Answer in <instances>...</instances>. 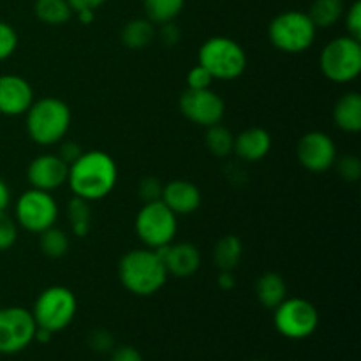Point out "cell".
Wrapping results in <instances>:
<instances>
[{
	"label": "cell",
	"instance_id": "37",
	"mask_svg": "<svg viewBox=\"0 0 361 361\" xmlns=\"http://www.w3.org/2000/svg\"><path fill=\"white\" fill-rule=\"evenodd\" d=\"M81 154H83V148H81L76 141H66V143L60 145V152L56 155H59L67 166H71Z\"/></svg>",
	"mask_w": 361,
	"mask_h": 361
},
{
	"label": "cell",
	"instance_id": "22",
	"mask_svg": "<svg viewBox=\"0 0 361 361\" xmlns=\"http://www.w3.org/2000/svg\"><path fill=\"white\" fill-rule=\"evenodd\" d=\"M155 25L147 18H134L123 25L120 39L129 49H143L155 39Z\"/></svg>",
	"mask_w": 361,
	"mask_h": 361
},
{
	"label": "cell",
	"instance_id": "8",
	"mask_svg": "<svg viewBox=\"0 0 361 361\" xmlns=\"http://www.w3.org/2000/svg\"><path fill=\"white\" fill-rule=\"evenodd\" d=\"M176 217L178 215L173 214L161 200L150 201V203H145L143 208L137 212L134 229L148 249L157 250L175 242L176 231H178Z\"/></svg>",
	"mask_w": 361,
	"mask_h": 361
},
{
	"label": "cell",
	"instance_id": "43",
	"mask_svg": "<svg viewBox=\"0 0 361 361\" xmlns=\"http://www.w3.org/2000/svg\"><path fill=\"white\" fill-rule=\"evenodd\" d=\"M76 14L83 25H90L95 18V11H80V13H76Z\"/></svg>",
	"mask_w": 361,
	"mask_h": 361
},
{
	"label": "cell",
	"instance_id": "30",
	"mask_svg": "<svg viewBox=\"0 0 361 361\" xmlns=\"http://www.w3.org/2000/svg\"><path fill=\"white\" fill-rule=\"evenodd\" d=\"M18 240V224L6 212H0V252L9 250Z\"/></svg>",
	"mask_w": 361,
	"mask_h": 361
},
{
	"label": "cell",
	"instance_id": "13",
	"mask_svg": "<svg viewBox=\"0 0 361 361\" xmlns=\"http://www.w3.org/2000/svg\"><path fill=\"white\" fill-rule=\"evenodd\" d=\"M296 155L307 171L324 173L337 162V145L323 130H310L300 137Z\"/></svg>",
	"mask_w": 361,
	"mask_h": 361
},
{
	"label": "cell",
	"instance_id": "6",
	"mask_svg": "<svg viewBox=\"0 0 361 361\" xmlns=\"http://www.w3.org/2000/svg\"><path fill=\"white\" fill-rule=\"evenodd\" d=\"M30 312L39 328L49 330L55 335L66 330L76 317V295L66 286H49L35 298Z\"/></svg>",
	"mask_w": 361,
	"mask_h": 361
},
{
	"label": "cell",
	"instance_id": "19",
	"mask_svg": "<svg viewBox=\"0 0 361 361\" xmlns=\"http://www.w3.org/2000/svg\"><path fill=\"white\" fill-rule=\"evenodd\" d=\"M335 126L349 134L361 130V95L358 92H348L337 101L334 108Z\"/></svg>",
	"mask_w": 361,
	"mask_h": 361
},
{
	"label": "cell",
	"instance_id": "11",
	"mask_svg": "<svg viewBox=\"0 0 361 361\" xmlns=\"http://www.w3.org/2000/svg\"><path fill=\"white\" fill-rule=\"evenodd\" d=\"M35 324L30 310L23 307L0 309V355H18L34 342Z\"/></svg>",
	"mask_w": 361,
	"mask_h": 361
},
{
	"label": "cell",
	"instance_id": "25",
	"mask_svg": "<svg viewBox=\"0 0 361 361\" xmlns=\"http://www.w3.org/2000/svg\"><path fill=\"white\" fill-rule=\"evenodd\" d=\"M204 145H207L208 152L215 157H228L233 154V148H235V136H233L231 130L228 127H224L222 123H215V126L207 127V133H204Z\"/></svg>",
	"mask_w": 361,
	"mask_h": 361
},
{
	"label": "cell",
	"instance_id": "10",
	"mask_svg": "<svg viewBox=\"0 0 361 361\" xmlns=\"http://www.w3.org/2000/svg\"><path fill=\"white\" fill-rule=\"evenodd\" d=\"M16 224L28 233H42L55 226L59 219V204L51 192L39 189H28L18 197L14 207Z\"/></svg>",
	"mask_w": 361,
	"mask_h": 361
},
{
	"label": "cell",
	"instance_id": "32",
	"mask_svg": "<svg viewBox=\"0 0 361 361\" xmlns=\"http://www.w3.org/2000/svg\"><path fill=\"white\" fill-rule=\"evenodd\" d=\"M162 183L157 176H145L141 178L140 185H137V192L140 197L145 203H150V201H159L162 196Z\"/></svg>",
	"mask_w": 361,
	"mask_h": 361
},
{
	"label": "cell",
	"instance_id": "29",
	"mask_svg": "<svg viewBox=\"0 0 361 361\" xmlns=\"http://www.w3.org/2000/svg\"><path fill=\"white\" fill-rule=\"evenodd\" d=\"M18 48V34L7 21L0 20V62L13 56Z\"/></svg>",
	"mask_w": 361,
	"mask_h": 361
},
{
	"label": "cell",
	"instance_id": "21",
	"mask_svg": "<svg viewBox=\"0 0 361 361\" xmlns=\"http://www.w3.org/2000/svg\"><path fill=\"white\" fill-rule=\"evenodd\" d=\"M243 256V243L236 235H226L217 240L214 247V264L222 271L238 268Z\"/></svg>",
	"mask_w": 361,
	"mask_h": 361
},
{
	"label": "cell",
	"instance_id": "3",
	"mask_svg": "<svg viewBox=\"0 0 361 361\" xmlns=\"http://www.w3.org/2000/svg\"><path fill=\"white\" fill-rule=\"evenodd\" d=\"M27 115V133L34 143L51 147L67 136L73 122L71 108L59 97H42L32 102Z\"/></svg>",
	"mask_w": 361,
	"mask_h": 361
},
{
	"label": "cell",
	"instance_id": "7",
	"mask_svg": "<svg viewBox=\"0 0 361 361\" xmlns=\"http://www.w3.org/2000/svg\"><path fill=\"white\" fill-rule=\"evenodd\" d=\"M319 67L334 83L355 81L361 73V42L351 35L334 39L321 51Z\"/></svg>",
	"mask_w": 361,
	"mask_h": 361
},
{
	"label": "cell",
	"instance_id": "2",
	"mask_svg": "<svg viewBox=\"0 0 361 361\" xmlns=\"http://www.w3.org/2000/svg\"><path fill=\"white\" fill-rule=\"evenodd\" d=\"M118 279L136 296H152L164 288L168 271L157 250L133 249L118 261Z\"/></svg>",
	"mask_w": 361,
	"mask_h": 361
},
{
	"label": "cell",
	"instance_id": "14",
	"mask_svg": "<svg viewBox=\"0 0 361 361\" xmlns=\"http://www.w3.org/2000/svg\"><path fill=\"white\" fill-rule=\"evenodd\" d=\"M67 173H69V166L59 155L44 154L35 157L28 164L27 178L34 189L53 192L67 183Z\"/></svg>",
	"mask_w": 361,
	"mask_h": 361
},
{
	"label": "cell",
	"instance_id": "18",
	"mask_svg": "<svg viewBox=\"0 0 361 361\" xmlns=\"http://www.w3.org/2000/svg\"><path fill=\"white\" fill-rule=\"evenodd\" d=\"M271 150V136L263 127H250L242 130L235 137V152L242 161L257 162L263 161Z\"/></svg>",
	"mask_w": 361,
	"mask_h": 361
},
{
	"label": "cell",
	"instance_id": "38",
	"mask_svg": "<svg viewBox=\"0 0 361 361\" xmlns=\"http://www.w3.org/2000/svg\"><path fill=\"white\" fill-rule=\"evenodd\" d=\"M111 361H145V360L136 348H133V345H122V348L113 351Z\"/></svg>",
	"mask_w": 361,
	"mask_h": 361
},
{
	"label": "cell",
	"instance_id": "39",
	"mask_svg": "<svg viewBox=\"0 0 361 361\" xmlns=\"http://www.w3.org/2000/svg\"><path fill=\"white\" fill-rule=\"evenodd\" d=\"M73 9V13H80V11H95L106 2V0H67Z\"/></svg>",
	"mask_w": 361,
	"mask_h": 361
},
{
	"label": "cell",
	"instance_id": "16",
	"mask_svg": "<svg viewBox=\"0 0 361 361\" xmlns=\"http://www.w3.org/2000/svg\"><path fill=\"white\" fill-rule=\"evenodd\" d=\"M168 275L178 279L192 277L201 267V254L196 245L189 242H171L157 249Z\"/></svg>",
	"mask_w": 361,
	"mask_h": 361
},
{
	"label": "cell",
	"instance_id": "33",
	"mask_svg": "<svg viewBox=\"0 0 361 361\" xmlns=\"http://www.w3.org/2000/svg\"><path fill=\"white\" fill-rule=\"evenodd\" d=\"M212 83H214V78H212L210 73H208L204 67H201L200 63L187 73V88L203 90V88H212Z\"/></svg>",
	"mask_w": 361,
	"mask_h": 361
},
{
	"label": "cell",
	"instance_id": "44",
	"mask_svg": "<svg viewBox=\"0 0 361 361\" xmlns=\"http://www.w3.org/2000/svg\"><path fill=\"white\" fill-rule=\"evenodd\" d=\"M254 361H264V360H254Z\"/></svg>",
	"mask_w": 361,
	"mask_h": 361
},
{
	"label": "cell",
	"instance_id": "26",
	"mask_svg": "<svg viewBox=\"0 0 361 361\" xmlns=\"http://www.w3.org/2000/svg\"><path fill=\"white\" fill-rule=\"evenodd\" d=\"M67 217H69L74 236H78V238L88 236V233H90L92 229L90 201L74 196L73 200L69 201V207H67Z\"/></svg>",
	"mask_w": 361,
	"mask_h": 361
},
{
	"label": "cell",
	"instance_id": "42",
	"mask_svg": "<svg viewBox=\"0 0 361 361\" xmlns=\"http://www.w3.org/2000/svg\"><path fill=\"white\" fill-rule=\"evenodd\" d=\"M51 337H53L51 331L44 330V328H39V326H37V330H35V335H34V341L41 342V344H48V342L51 341Z\"/></svg>",
	"mask_w": 361,
	"mask_h": 361
},
{
	"label": "cell",
	"instance_id": "31",
	"mask_svg": "<svg viewBox=\"0 0 361 361\" xmlns=\"http://www.w3.org/2000/svg\"><path fill=\"white\" fill-rule=\"evenodd\" d=\"M337 171L342 180L349 183L358 182L361 178V161L355 155H344L341 161L337 162Z\"/></svg>",
	"mask_w": 361,
	"mask_h": 361
},
{
	"label": "cell",
	"instance_id": "35",
	"mask_svg": "<svg viewBox=\"0 0 361 361\" xmlns=\"http://www.w3.org/2000/svg\"><path fill=\"white\" fill-rule=\"evenodd\" d=\"M88 345L95 353H108L115 345V338H113V335L108 330H95L88 337Z\"/></svg>",
	"mask_w": 361,
	"mask_h": 361
},
{
	"label": "cell",
	"instance_id": "34",
	"mask_svg": "<svg viewBox=\"0 0 361 361\" xmlns=\"http://www.w3.org/2000/svg\"><path fill=\"white\" fill-rule=\"evenodd\" d=\"M345 28H348V35L361 41V2L351 4V7L345 13Z\"/></svg>",
	"mask_w": 361,
	"mask_h": 361
},
{
	"label": "cell",
	"instance_id": "9",
	"mask_svg": "<svg viewBox=\"0 0 361 361\" xmlns=\"http://www.w3.org/2000/svg\"><path fill=\"white\" fill-rule=\"evenodd\" d=\"M275 330L289 341H303L319 328V310L305 298H286L274 309Z\"/></svg>",
	"mask_w": 361,
	"mask_h": 361
},
{
	"label": "cell",
	"instance_id": "27",
	"mask_svg": "<svg viewBox=\"0 0 361 361\" xmlns=\"http://www.w3.org/2000/svg\"><path fill=\"white\" fill-rule=\"evenodd\" d=\"M185 0H143V9L147 20L152 23H168L173 21L183 11Z\"/></svg>",
	"mask_w": 361,
	"mask_h": 361
},
{
	"label": "cell",
	"instance_id": "12",
	"mask_svg": "<svg viewBox=\"0 0 361 361\" xmlns=\"http://www.w3.org/2000/svg\"><path fill=\"white\" fill-rule=\"evenodd\" d=\"M178 106L187 120H190L196 126L204 127V129L215 126V123H221L226 115L224 101L212 88H203V90L187 88L180 95Z\"/></svg>",
	"mask_w": 361,
	"mask_h": 361
},
{
	"label": "cell",
	"instance_id": "23",
	"mask_svg": "<svg viewBox=\"0 0 361 361\" xmlns=\"http://www.w3.org/2000/svg\"><path fill=\"white\" fill-rule=\"evenodd\" d=\"M344 0H314L307 14L316 28H330L344 16Z\"/></svg>",
	"mask_w": 361,
	"mask_h": 361
},
{
	"label": "cell",
	"instance_id": "15",
	"mask_svg": "<svg viewBox=\"0 0 361 361\" xmlns=\"http://www.w3.org/2000/svg\"><path fill=\"white\" fill-rule=\"evenodd\" d=\"M32 102H34V90L25 78L18 74L0 76V115H25Z\"/></svg>",
	"mask_w": 361,
	"mask_h": 361
},
{
	"label": "cell",
	"instance_id": "28",
	"mask_svg": "<svg viewBox=\"0 0 361 361\" xmlns=\"http://www.w3.org/2000/svg\"><path fill=\"white\" fill-rule=\"evenodd\" d=\"M41 238H39V245H41L42 254L46 257H51V259H59L63 257L69 250V236L62 231V229L51 228L44 229L42 233H39Z\"/></svg>",
	"mask_w": 361,
	"mask_h": 361
},
{
	"label": "cell",
	"instance_id": "4",
	"mask_svg": "<svg viewBox=\"0 0 361 361\" xmlns=\"http://www.w3.org/2000/svg\"><path fill=\"white\" fill-rule=\"evenodd\" d=\"M197 63L210 73L214 80L231 81L247 69V53L235 39L215 35L201 44Z\"/></svg>",
	"mask_w": 361,
	"mask_h": 361
},
{
	"label": "cell",
	"instance_id": "20",
	"mask_svg": "<svg viewBox=\"0 0 361 361\" xmlns=\"http://www.w3.org/2000/svg\"><path fill=\"white\" fill-rule=\"evenodd\" d=\"M288 295V286L282 275L275 271H267L256 281V298L264 309H271L281 305Z\"/></svg>",
	"mask_w": 361,
	"mask_h": 361
},
{
	"label": "cell",
	"instance_id": "1",
	"mask_svg": "<svg viewBox=\"0 0 361 361\" xmlns=\"http://www.w3.org/2000/svg\"><path fill=\"white\" fill-rule=\"evenodd\" d=\"M118 180V168L111 155L102 150L83 152L67 173L71 192L87 201H101L113 192Z\"/></svg>",
	"mask_w": 361,
	"mask_h": 361
},
{
	"label": "cell",
	"instance_id": "41",
	"mask_svg": "<svg viewBox=\"0 0 361 361\" xmlns=\"http://www.w3.org/2000/svg\"><path fill=\"white\" fill-rule=\"evenodd\" d=\"M11 203V190L7 187L6 180L0 178V212H6Z\"/></svg>",
	"mask_w": 361,
	"mask_h": 361
},
{
	"label": "cell",
	"instance_id": "40",
	"mask_svg": "<svg viewBox=\"0 0 361 361\" xmlns=\"http://www.w3.org/2000/svg\"><path fill=\"white\" fill-rule=\"evenodd\" d=\"M217 286L222 289V291H231V289L236 286V281H235V275H233V271L219 270Z\"/></svg>",
	"mask_w": 361,
	"mask_h": 361
},
{
	"label": "cell",
	"instance_id": "17",
	"mask_svg": "<svg viewBox=\"0 0 361 361\" xmlns=\"http://www.w3.org/2000/svg\"><path fill=\"white\" fill-rule=\"evenodd\" d=\"M161 201L176 215L194 214L201 207V190L189 180H171L162 187Z\"/></svg>",
	"mask_w": 361,
	"mask_h": 361
},
{
	"label": "cell",
	"instance_id": "5",
	"mask_svg": "<svg viewBox=\"0 0 361 361\" xmlns=\"http://www.w3.org/2000/svg\"><path fill=\"white\" fill-rule=\"evenodd\" d=\"M316 25L303 11H284L270 21L268 39L282 53H303L316 41Z\"/></svg>",
	"mask_w": 361,
	"mask_h": 361
},
{
	"label": "cell",
	"instance_id": "36",
	"mask_svg": "<svg viewBox=\"0 0 361 361\" xmlns=\"http://www.w3.org/2000/svg\"><path fill=\"white\" fill-rule=\"evenodd\" d=\"M155 35H159V39L162 41V44H166V46L178 44L180 39H182V32H180V28L176 27L173 21L162 23L161 28H159V32Z\"/></svg>",
	"mask_w": 361,
	"mask_h": 361
},
{
	"label": "cell",
	"instance_id": "24",
	"mask_svg": "<svg viewBox=\"0 0 361 361\" xmlns=\"http://www.w3.org/2000/svg\"><path fill=\"white\" fill-rule=\"evenodd\" d=\"M34 13L39 21L53 27L67 23L73 16V9L67 0H35Z\"/></svg>",
	"mask_w": 361,
	"mask_h": 361
}]
</instances>
